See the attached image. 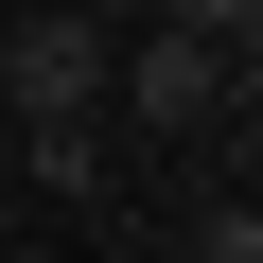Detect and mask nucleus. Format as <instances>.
Here are the masks:
<instances>
[{
	"label": "nucleus",
	"instance_id": "obj_4",
	"mask_svg": "<svg viewBox=\"0 0 263 263\" xmlns=\"http://www.w3.org/2000/svg\"><path fill=\"white\" fill-rule=\"evenodd\" d=\"M176 35H211V53H263V0H158Z\"/></svg>",
	"mask_w": 263,
	"mask_h": 263
},
{
	"label": "nucleus",
	"instance_id": "obj_3",
	"mask_svg": "<svg viewBox=\"0 0 263 263\" xmlns=\"http://www.w3.org/2000/svg\"><path fill=\"white\" fill-rule=\"evenodd\" d=\"M211 141H228V158L263 176V53H228V105H211Z\"/></svg>",
	"mask_w": 263,
	"mask_h": 263
},
{
	"label": "nucleus",
	"instance_id": "obj_2",
	"mask_svg": "<svg viewBox=\"0 0 263 263\" xmlns=\"http://www.w3.org/2000/svg\"><path fill=\"white\" fill-rule=\"evenodd\" d=\"M211 105H228V53H211V35H176V18H141V35H123L105 123H141V141H211Z\"/></svg>",
	"mask_w": 263,
	"mask_h": 263
},
{
	"label": "nucleus",
	"instance_id": "obj_6",
	"mask_svg": "<svg viewBox=\"0 0 263 263\" xmlns=\"http://www.w3.org/2000/svg\"><path fill=\"white\" fill-rule=\"evenodd\" d=\"M35 18H123V0H35Z\"/></svg>",
	"mask_w": 263,
	"mask_h": 263
},
{
	"label": "nucleus",
	"instance_id": "obj_5",
	"mask_svg": "<svg viewBox=\"0 0 263 263\" xmlns=\"http://www.w3.org/2000/svg\"><path fill=\"white\" fill-rule=\"evenodd\" d=\"M193 263H263V193H211V228H193Z\"/></svg>",
	"mask_w": 263,
	"mask_h": 263
},
{
	"label": "nucleus",
	"instance_id": "obj_1",
	"mask_svg": "<svg viewBox=\"0 0 263 263\" xmlns=\"http://www.w3.org/2000/svg\"><path fill=\"white\" fill-rule=\"evenodd\" d=\"M105 70H123V18H35L18 0V35H0V105H18V141L53 193L105 176Z\"/></svg>",
	"mask_w": 263,
	"mask_h": 263
},
{
	"label": "nucleus",
	"instance_id": "obj_7",
	"mask_svg": "<svg viewBox=\"0 0 263 263\" xmlns=\"http://www.w3.org/2000/svg\"><path fill=\"white\" fill-rule=\"evenodd\" d=\"M123 18H158V0H123Z\"/></svg>",
	"mask_w": 263,
	"mask_h": 263
}]
</instances>
